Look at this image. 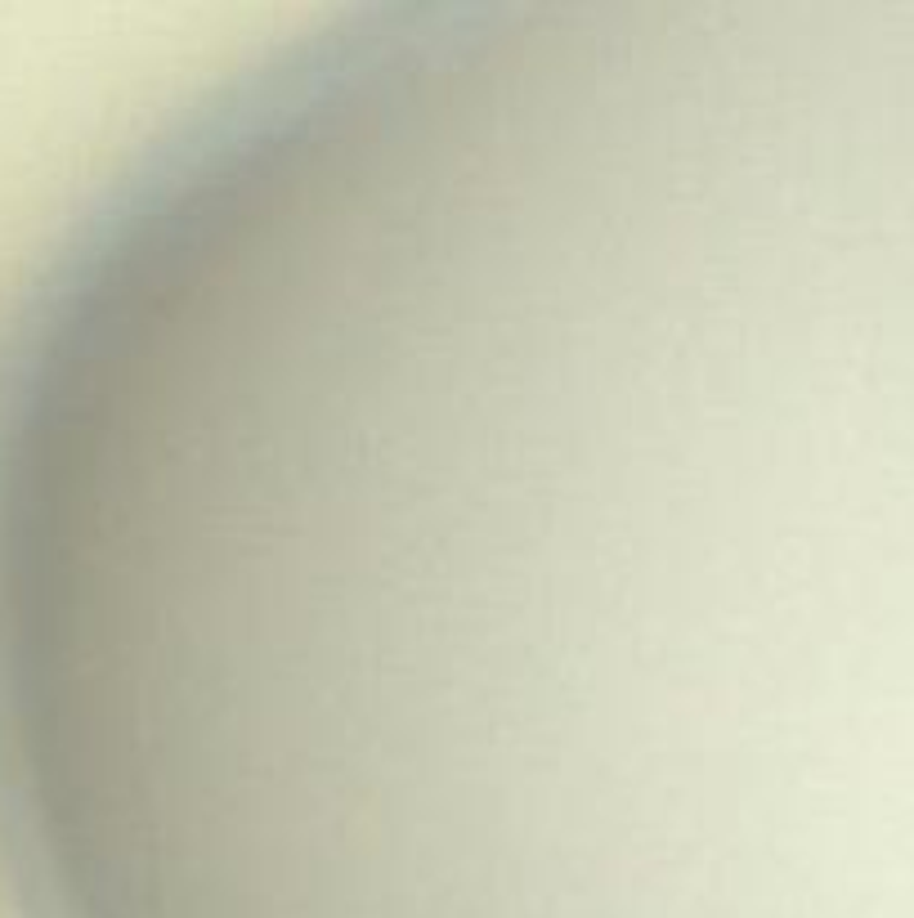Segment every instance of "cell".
<instances>
[{
    "mask_svg": "<svg viewBox=\"0 0 914 918\" xmlns=\"http://www.w3.org/2000/svg\"><path fill=\"white\" fill-rule=\"evenodd\" d=\"M896 327H901V350H905V323H901V305H896ZM905 376H910V350H905ZM910 404H914V381H910Z\"/></svg>",
    "mask_w": 914,
    "mask_h": 918,
    "instance_id": "obj_1",
    "label": "cell"
},
{
    "mask_svg": "<svg viewBox=\"0 0 914 918\" xmlns=\"http://www.w3.org/2000/svg\"><path fill=\"white\" fill-rule=\"evenodd\" d=\"M905 50H910V41H905ZM910 90H914V81H910Z\"/></svg>",
    "mask_w": 914,
    "mask_h": 918,
    "instance_id": "obj_2",
    "label": "cell"
}]
</instances>
